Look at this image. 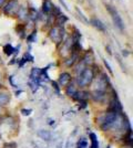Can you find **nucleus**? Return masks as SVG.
<instances>
[{
	"label": "nucleus",
	"instance_id": "nucleus-6",
	"mask_svg": "<svg viewBox=\"0 0 133 148\" xmlns=\"http://www.w3.org/2000/svg\"><path fill=\"white\" fill-rule=\"evenodd\" d=\"M70 82H71V75L68 72H63V73L60 74V76H59V85L67 86Z\"/></svg>",
	"mask_w": 133,
	"mask_h": 148
},
{
	"label": "nucleus",
	"instance_id": "nucleus-8",
	"mask_svg": "<svg viewBox=\"0 0 133 148\" xmlns=\"http://www.w3.org/2000/svg\"><path fill=\"white\" fill-rule=\"evenodd\" d=\"M91 97L93 99L95 102H102L105 99V92L104 91H99V90H94L91 93Z\"/></svg>",
	"mask_w": 133,
	"mask_h": 148
},
{
	"label": "nucleus",
	"instance_id": "nucleus-1",
	"mask_svg": "<svg viewBox=\"0 0 133 148\" xmlns=\"http://www.w3.org/2000/svg\"><path fill=\"white\" fill-rule=\"evenodd\" d=\"M119 118V114L113 111H109L104 114H101L99 117L96 118V122L100 124V127L102 130L107 132V130L113 128L116 121Z\"/></svg>",
	"mask_w": 133,
	"mask_h": 148
},
{
	"label": "nucleus",
	"instance_id": "nucleus-21",
	"mask_svg": "<svg viewBox=\"0 0 133 148\" xmlns=\"http://www.w3.org/2000/svg\"><path fill=\"white\" fill-rule=\"evenodd\" d=\"M76 148H88V140L85 138H81L76 143Z\"/></svg>",
	"mask_w": 133,
	"mask_h": 148
},
{
	"label": "nucleus",
	"instance_id": "nucleus-28",
	"mask_svg": "<svg viewBox=\"0 0 133 148\" xmlns=\"http://www.w3.org/2000/svg\"><path fill=\"white\" fill-rule=\"evenodd\" d=\"M52 86L54 87V90H56V91H58V93L60 92V87H59V84H57V82H54V81H53V82H52Z\"/></svg>",
	"mask_w": 133,
	"mask_h": 148
},
{
	"label": "nucleus",
	"instance_id": "nucleus-10",
	"mask_svg": "<svg viewBox=\"0 0 133 148\" xmlns=\"http://www.w3.org/2000/svg\"><path fill=\"white\" fill-rule=\"evenodd\" d=\"M40 74H41V69H31V71H30V80L34 81V82L40 84Z\"/></svg>",
	"mask_w": 133,
	"mask_h": 148
},
{
	"label": "nucleus",
	"instance_id": "nucleus-25",
	"mask_svg": "<svg viewBox=\"0 0 133 148\" xmlns=\"http://www.w3.org/2000/svg\"><path fill=\"white\" fill-rule=\"evenodd\" d=\"M3 148H17V143H14V142L6 143V144L3 145Z\"/></svg>",
	"mask_w": 133,
	"mask_h": 148
},
{
	"label": "nucleus",
	"instance_id": "nucleus-31",
	"mask_svg": "<svg viewBox=\"0 0 133 148\" xmlns=\"http://www.w3.org/2000/svg\"><path fill=\"white\" fill-rule=\"evenodd\" d=\"M59 1H60V2H61V5H62V6H63L64 8H65V9H67V10H69V8H68V6H67V5H65V2H64L63 0H59Z\"/></svg>",
	"mask_w": 133,
	"mask_h": 148
},
{
	"label": "nucleus",
	"instance_id": "nucleus-35",
	"mask_svg": "<svg viewBox=\"0 0 133 148\" xmlns=\"http://www.w3.org/2000/svg\"><path fill=\"white\" fill-rule=\"evenodd\" d=\"M0 112H1V108H0Z\"/></svg>",
	"mask_w": 133,
	"mask_h": 148
},
{
	"label": "nucleus",
	"instance_id": "nucleus-14",
	"mask_svg": "<svg viewBox=\"0 0 133 148\" xmlns=\"http://www.w3.org/2000/svg\"><path fill=\"white\" fill-rule=\"evenodd\" d=\"M67 21H68V17L62 14V13L56 17V23H57V27H59V28H62Z\"/></svg>",
	"mask_w": 133,
	"mask_h": 148
},
{
	"label": "nucleus",
	"instance_id": "nucleus-18",
	"mask_svg": "<svg viewBox=\"0 0 133 148\" xmlns=\"http://www.w3.org/2000/svg\"><path fill=\"white\" fill-rule=\"evenodd\" d=\"M90 138H91V148H99V142L94 133L90 134Z\"/></svg>",
	"mask_w": 133,
	"mask_h": 148
},
{
	"label": "nucleus",
	"instance_id": "nucleus-27",
	"mask_svg": "<svg viewBox=\"0 0 133 148\" xmlns=\"http://www.w3.org/2000/svg\"><path fill=\"white\" fill-rule=\"evenodd\" d=\"M23 58H25V61H31V62L33 61V56H30L29 53H25V56H23Z\"/></svg>",
	"mask_w": 133,
	"mask_h": 148
},
{
	"label": "nucleus",
	"instance_id": "nucleus-26",
	"mask_svg": "<svg viewBox=\"0 0 133 148\" xmlns=\"http://www.w3.org/2000/svg\"><path fill=\"white\" fill-rule=\"evenodd\" d=\"M103 63H104V65H105V68H107V70H108L109 72L111 73V75H113V71H112V68L110 66V64H109V63H108V61L103 59Z\"/></svg>",
	"mask_w": 133,
	"mask_h": 148
},
{
	"label": "nucleus",
	"instance_id": "nucleus-4",
	"mask_svg": "<svg viewBox=\"0 0 133 148\" xmlns=\"http://www.w3.org/2000/svg\"><path fill=\"white\" fill-rule=\"evenodd\" d=\"M49 37H50V39L56 44H60L63 41V37H64L63 27H62V28L52 27L50 29V31H49Z\"/></svg>",
	"mask_w": 133,
	"mask_h": 148
},
{
	"label": "nucleus",
	"instance_id": "nucleus-12",
	"mask_svg": "<svg viewBox=\"0 0 133 148\" xmlns=\"http://www.w3.org/2000/svg\"><path fill=\"white\" fill-rule=\"evenodd\" d=\"M93 60H94V56H93V52H91V51L85 52V54H84V56H83V59H82V61L84 62L85 65L92 64V63H93Z\"/></svg>",
	"mask_w": 133,
	"mask_h": 148
},
{
	"label": "nucleus",
	"instance_id": "nucleus-20",
	"mask_svg": "<svg viewBox=\"0 0 133 148\" xmlns=\"http://www.w3.org/2000/svg\"><path fill=\"white\" fill-rule=\"evenodd\" d=\"M3 52H5V54H7V56H11L13 52H14V48H13L11 44H6L3 47Z\"/></svg>",
	"mask_w": 133,
	"mask_h": 148
},
{
	"label": "nucleus",
	"instance_id": "nucleus-34",
	"mask_svg": "<svg viewBox=\"0 0 133 148\" xmlns=\"http://www.w3.org/2000/svg\"><path fill=\"white\" fill-rule=\"evenodd\" d=\"M1 88H2V85H1V84H0V90H1Z\"/></svg>",
	"mask_w": 133,
	"mask_h": 148
},
{
	"label": "nucleus",
	"instance_id": "nucleus-15",
	"mask_svg": "<svg viewBox=\"0 0 133 148\" xmlns=\"http://www.w3.org/2000/svg\"><path fill=\"white\" fill-rule=\"evenodd\" d=\"M10 102V95L8 93H0V106L8 105Z\"/></svg>",
	"mask_w": 133,
	"mask_h": 148
},
{
	"label": "nucleus",
	"instance_id": "nucleus-19",
	"mask_svg": "<svg viewBox=\"0 0 133 148\" xmlns=\"http://www.w3.org/2000/svg\"><path fill=\"white\" fill-rule=\"evenodd\" d=\"M38 135L42 138V139H44V140H49L51 138V134L48 132V130H40L38 133Z\"/></svg>",
	"mask_w": 133,
	"mask_h": 148
},
{
	"label": "nucleus",
	"instance_id": "nucleus-11",
	"mask_svg": "<svg viewBox=\"0 0 133 148\" xmlns=\"http://www.w3.org/2000/svg\"><path fill=\"white\" fill-rule=\"evenodd\" d=\"M53 6L54 5L52 3L51 0H43V2H42V12L44 14H50Z\"/></svg>",
	"mask_w": 133,
	"mask_h": 148
},
{
	"label": "nucleus",
	"instance_id": "nucleus-3",
	"mask_svg": "<svg viewBox=\"0 0 133 148\" xmlns=\"http://www.w3.org/2000/svg\"><path fill=\"white\" fill-rule=\"evenodd\" d=\"M105 7H107V9H108L109 13H110L111 17H112V20H113V23L115 25V27L120 31H124V29H125L124 22H123L121 16L119 14V12H118V10H116L112 5H105Z\"/></svg>",
	"mask_w": 133,
	"mask_h": 148
},
{
	"label": "nucleus",
	"instance_id": "nucleus-5",
	"mask_svg": "<svg viewBox=\"0 0 133 148\" xmlns=\"http://www.w3.org/2000/svg\"><path fill=\"white\" fill-rule=\"evenodd\" d=\"M19 9V3H18V0H8L5 2V5L2 6V11L6 14L11 16L13 13H17Z\"/></svg>",
	"mask_w": 133,
	"mask_h": 148
},
{
	"label": "nucleus",
	"instance_id": "nucleus-7",
	"mask_svg": "<svg viewBox=\"0 0 133 148\" xmlns=\"http://www.w3.org/2000/svg\"><path fill=\"white\" fill-rule=\"evenodd\" d=\"M89 97H90V94L87 91H76V94L72 96V99H74V101H78V102H80V101H87Z\"/></svg>",
	"mask_w": 133,
	"mask_h": 148
},
{
	"label": "nucleus",
	"instance_id": "nucleus-29",
	"mask_svg": "<svg viewBox=\"0 0 133 148\" xmlns=\"http://www.w3.org/2000/svg\"><path fill=\"white\" fill-rule=\"evenodd\" d=\"M21 113H22L23 115H29V114L31 113V110H25V108H22V110H21Z\"/></svg>",
	"mask_w": 133,
	"mask_h": 148
},
{
	"label": "nucleus",
	"instance_id": "nucleus-23",
	"mask_svg": "<svg viewBox=\"0 0 133 148\" xmlns=\"http://www.w3.org/2000/svg\"><path fill=\"white\" fill-rule=\"evenodd\" d=\"M29 86H30V88H31L32 92H36V91L38 90V87H39V83H37V82H34V81L30 80V81H29Z\"/></svg>",
	"mask_w": 133,
	"mask_h": 148
},
{
	"label": "nucleus",
	"instance_id": "nucleus-17",
	"mask_svg": "<svg viewBox=\"0 0 133 148\" xmlns=\"http://www.w3.org/2000/svg\"><path fill=\"white\" fill-rule=\"evenodd\" d=\"M17 16L19 17L20 19H25L27 16H28V10L25 7H20L17 11Z\"/></svg>",
	"mask_w": 133,
	"mask_h": 148
},
{
	"label": "nucleus",
	"instance_id": "nucleus-9",
	"mask_svg": "<svg viewBox=\"0 0 133 148\" xmlns=\"http://www.w3.org/2000/svg\"><path fill=\"white\" fill-rule=\"evenodd\" d=\"M89 22L93 25L95 29H98L99 31H102V32H105V31H107V29H105V25H103V22H102L101 20H99V19L92 18V19H91V21H89Z\"/></svg>",
	"mask_w": 133,
	"mask_h": 148
},
{
	"label": "nucleus",
	"instance_id": "nucleus-2",
	"mask_svg": "<svg viewBox=\"0 0 133 148\" xmlns=\"http://www.w3.org/2000/svg\"><path fill=\"white\" fill-rule=\"evenodd\" d=\"M94 80V72L90 68H85L84 71L76 77V83L80 87H87L91 85V83Z\"/></svg>",
	"mask_w": 133,
	"mask_h": 148
},
{
	"label": "nucleus",
	"instance_id": "nucleus-33",
	"mask_svg": "<svg viewBox=\"0 0 133 148\" xmlns=\"http://www.w3.org/2000/svg\"><path fill=\"white\" fill-rule=\"evenodd\" d=\"M5 2H6V0H0V8H2V6L5 5Z\"/></svg>",
	"mask_w": 133,
	"mask_h": 148
},
{
	"label": "nucleus",
	"instance_id": "nucleus-22",
	"mask_svg": "<svg viewBox=\"0 0 133 148\" xmlns=\"http://www.w3.org/2000/svg\"><path fill=\"white\" fill-rule=\"evenodd\" d=\"M76 12H78V14H79V17L81 18V20H82L83 22H85L87 25H89V23H90V22H89V20H88V19L85 18V16L83 14L82 11H81V10H80L79 8H76Z\"/></svg>",
	"mask_w": 133,
	"mask_h": 148
},
{
	"label": "nucleus",
	"instance_id": "nucleus-24",
	"mask_svg": "<svg viewBox=\"0 0 133 148\" xmlns=\"http://www.w3.org/2000/svg\"><path fill=\"white\" fill-rule=\"evenodd\" d=\"M36 38H37V32L33 31L31 34L28 37V42H34L36 41Z\"/></svg>",
	"mask_w": 133,
	"mask_h": 148
},
{
	"label": "nucleus",
	"instance_id": "nucleus-13",
	"mask_svg": "<svg viewBox=\"0 0 133 148\" xmlns=\"http://www.w3.org/2000/svg\"><path fill=\"white\" fill-rule=\"evenodd\" d=\"M76 92V86L74 83H69L67 86H65V94L70 96V97H72Z\"/></svg>",
	"mask_w": 133,
	"mask_h": 148
},
{
	"label": "nucleus",
	"instance_id": "nucleus-16",
	"mask_svg": "<svg viewBox=\"0 0 133 148\" xmlns=\"http://www.w3.org/2000/svg\"><path fill=\"white\" fill-rule=\"evenodd\" d=\"M85 68H87V65L84 64V62H83L82 60L78 62V63H76V69H74V71H76V76H79L80 74L82 73Z\"/></svg>",
	"mask_w": 133,
	"mask_h": 148
},
{
	"label": "nucleus",
	"instance_id": "nucleus-30",
	"mask_svg": "<svg viewBox=\"0 0 133 148\" xmlns=\"http://www.w3.org/2000/svg\"><path fill=\"white\" fill-rule=\"evenodd\" d=\"M25 62H27V61H25V58H22V59H21V61H20V63H19V66H20V68L25 65Z\"/></svg>",
	"mask_w": 133,
	"mask_h": 148
},
{
	"label": "nucleus",
	"instance_id": "nucleus-32",
	"mask_svg": "<svg viewBox=\"0 0 133 148\" xmlns=\"http://www.w3.org/2000/svg\"><path fill=\"white\" fill-rule=\"evenodd\" d=\"M105 49H107V51H108L109 54H112V49H111L109 45H107V48H105Z\"/></svg>",
	"mask_w": 133,
	"mask_h": 148
}]
</instances>
